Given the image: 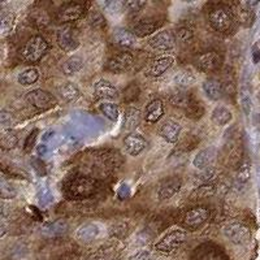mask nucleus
Wrapping results in <instances>:
<instances>
[{"mask_svg":"<svg viewBox=\"0 0 260 260\" xmlns=\"http://www.w3.org/2000/svg\"><path fill=\"white\" fill-rule=\"evenodd\" d=\"M139 95V87L136 83H132L124 90V101L134 102Z\"/></svg>","mask_w":260,"mask_h":260,"instance_id":"obj_40","label":"nucleus"},{"mask_svg":"<svg viewBox=\"0 0 260 260\" xmlns=\"http://www.w3.org/2000/svg\"><path fill=\"white\" fill-rule=\"evenodd\" d=\"M181 187H182L181 178L177 176H172L160 183L159 189H157V197L160 201H169L180 191Z\"/></svg>","mask_w":260,"mask_h":260,"instance_id":"obj_15","label":"nucleus"},{"mask_svg":"<svg viewBox=\"0 0 260 260\" xmlns=\"http://www.w3.org/2000/svg\"><path fill=\"white\" fill-rule=\"evenodd\" d=\"M48 48H50V45L43 37L34 36L27 39L24 47L21 48V57L25 62H29V64L38 62L47 53Z\"/></svg>","mask_w":260,"mask_h":260,"instance_id":"obj_2","label":"nucleus"},{"mask_svg":"<svg viewBox=\"0 0 260 260\" xmlns=\"http://www.w3.org/2000/svg\"><path fill=\"white\" fill-rule=\"evenodd\" d=\"M250 176H251V168H250V164L247 161L243 162L242 166L238 169V173H237V180L238 182L245 183L250 180Z\"/></svg>","mask_w":260,"mask_h":260,"instance_id":"obj_38","label":"nucleus"},{"mask_svg":"<svg viewBox=\"0 0 260 260\" xmlns=\"http://www.w3.org/2000/svg\"><path fill=\"white\" fill-rule=\"evenodd\" d=\"M187 238V232L182 228H172L154 245L157 252L164 255L173 254L185 243Z\"/></svg>","mask_w":260,"mask_h":260,"instance_id":"obj_1","label":"nucleus"},{"mask_svg":"<svg viewBox=\"0 0 260 260\" xmlns=\"http://www.w3.org/2000/svg\"><path fill=\"white\" fill-rule=\"evenodd\" d=\"M0 143H2V147L4 150H12L17 146L18 137L12 130H3L2 136H0Z\"/></svg>","mask_w":260,"mask_h":260,"instance_id":"obj_32","label":"nucleus"},{"mask_svg":"<svg viewBox=\"0 0 260 260\" xmlns=\"http://www.w3.org/2000/svg\"><path fill=\"white\" fill-rule=\"evenodd\" d=\"M143 115L138 108H126L124 112V127L126 130H134L141 121H142Z\"/></svg>","mask_w":260,"mask_h":260,"instance_id":"obj_27","label":"nucleus"},{"mask_svg":"<svg viewBox=\"0 0 260 260\" xmlns=\"http://www.w3.org/2000/svg\"><path fill=\"white\" fill-rule=\"evenodd\" d=\"M122 145H124L125 154H127L129 156H138L146 150L147 147V141H146L145 137L139 133H129L127 136H125L124 141H122Z\"/></svg>","mask_w":260,"mask_h":260,"instance_id":"obj_12","label":"nucleus"},{"mask_svg":"<svg viewBox=\"0 0 260 260\" xmlns=\"http://www.w3.org/2000/svg\"><path fill=\"white\" fill-rule=\"evenodd\" d=\"M202 89L206 96L211 101H220L224 95V86L221 81L215 77H210L202 83Z\"/></svg>","mask_w":260,"mask_h":260,"instance_id":"obj_20","label":"nucleus"},{"mask_svg":"<svg viewBox=\"0 0 260 260\" xmlns=\"http://www.w3.org/2000/svg\"><path fill=\"white\" fill-rule=\"evenodd\" d=\"M203 260H226V257L219 251H208L203 256Z\"/></svg>","mask_w":260,"mask_h":260,"instance_id":"obj_42","label":"nucleus"},{"mask_svg":"<svg viewBox=\"0 0 260 260\" xmlns=\"http://www.w3.org/2000/svg\"><path fill=\"white\" fill-rule=\"evenodd\" d=\"M134 64V57L130 52H118L108 59L106 69L111 73L121 74L129 71Z\"/></svg>","mask_w":260,"mask_h":260,"instance_id":"obj_11","label":"nucleus"},{"mask_svg":"<svg viewBox=\"0 0 260 260\" xmlns=\"http://www.w3.org/2000/svg\"><path fill=\"white\" fill-rule=\"evenodd\" d=\"M208 21L211 26L220 32H229L233 29L234 18L232 12L226 7L217 6L212 8L208 13Z\"/></svg>","mask_w":260,"mask_h":260,"instance_id":"obj_4","label":"nucleus"},{"mask_svg":"<svg viewBox=\"0 0 260 260\" xmlns=\"http://www.w3.org/2000/svg\"><path fill=\"white\" fill-rule=\"evenodd\" d=\"M181 132H182V126H181L180 122L171 120V118L162 122L159 129V134L161 136V138L166 139L169 143L177 142L181 136Z\"/></svg>","mask_w":260,"mask_h":260,"instance_id":"obj_17","label":"nucleus"},{"mask_svg":"<svg viewBox=\"0 0 260 260\" xmlns=\"http://www.w3.org/2000/svg\"><path fill=\"white\" fill-rule=\"evenodd\" d=\"M146 2H138V0H130V2H124V11L127 13H132V15H134V13L139 12L141 9L143 8V7L146 6Z\"/></svg>","mask_w":260,"mask_h":260,"instance_id":"obj_39","label":"nucleus"},{"mask_svg":"<svg viewBox=\"0 0 260 260\" xmlns=\"http://www.w3.org/2000/svg\"><path fill=\"white\" fill-rule=\"evenodd\" d=\"M216 189L212 183H208V185H202V186L197 187V189L192 191L191 199H202V198H208L211 195L215 194Z\"/></svg>","mask_w":260,"mask_h":260,"instance_id":"obj_34","label":"nucleus"},{"mask_svg":"<svg viewBox=\"0 0 260 260\" xmlns=\"http://www.w3.org/2000/svg\"><path fill=\"white\" fill-rule=\"evenodd\" d=\"M194 62L198 71L203 72V73H212L221 67L222 57L215 51H207V52L197 55Z\"/></svg>","mask_w":260,"mask_h":260,"instance_id":"obj_7","label":"nucleus"},{"mask_svg":"<svg viewBox=\"0 0 260 260\" xmlns=\"http://www.w3.org/2000/svg\"><path fill=\"white\" fill-rule=\"evenodd\" d=\"M15 26V15L11 12H4L0 17V29H2V34L7 36L13 30Z\"/></svg>","mask_w":260,"mask_h":260,"instance_id":"obj_33","label":"nucleus"},{"mask_svg":"<svg viewBox=\"0 0 260 260\" xmlns=\"http://www.w3.org/2000/svg\"><path fill=\"white\" fill-rule=\"evenodd\" d=\"M210 210L206 207H194L187 211L183 216V225L190 231L201 229L210 219Z\"/></svg>","mask_w":260,"mask_h":260,"instance_id":"obj_10","label":"nucleus"},{"mask_svg":"<svg viewBox=\"0 0 260 260\" xmlns=\"http://www.w3.org/2000/svg\"><path fill=\"white\" fill-rule=\"evenodd\" d=\"M83 64L85 62H83L82 57L78 56V55H73L62 64V72H64L65 76H74V74L82 71Z\"/></svg>","mask_w":260,"mask_h":260,"instance_id":"obj_28","label":"nucleus"},{"mask_svg":"<svg viewBox=\"0 0 260 260\" xmlns=\"http://www.w3.org/2000/svg\"><path fill=\"white\" fill-rule=\"evenodd\" d=\"M38 80L39 71L37 68H34V67H30V68H26L25 71H22L17 77L18 83L21 86H25V87L34 85V83L38 82Z\"/></svg>","mask_w":260,"mask_h":260,"instance_id":"obj_30","label":"nucleus"},{"mask_svg":"<svg viewBox=\"0 0 260 260\" xmlns=\"http://www.w3.org/2000/svg\"><path fill=\"white\" fill-rule=\"evenodd\" d=\"M252 11L250 8V3H240L238 8H237V18L241 22H251Z\"/></svg>","mask_w":260,"mask_h":260,"instance_id":"obj_35","label":"nucleus"},{"mask_svg":"<svg viewBox=\"0 0 260 260\" xmlns=\"http://www.w3.org/2000/svg\"><path fill=\"white\" fill-rule=\"evenodd\" d=\"M195 82H197L195 74L191 71H187V69H182L175 76V83L181 90L189 89L190 86L194 85Z\"/></svg>","mask_w":260,"mask_h":260,"instance_id":"obj_29","label":"nucleus"},{"mask_svg":"<svg viewBox=\"0 0 260 260\" xmlns=\"http://www.w3.org/2000/svg\"><path fill=\"white\" fill-rule=\"evenodd\" d=\"M25 101L38 111H48L57 104V99L55 95L42 89H36L27 92Z\"/></svg>","mask_w":260,"mask_h":260,"instance_id":"obj_6","label":"nucleus"},{"mask_svg":"<svg viewBox=\"0 0 260 260\" xmlns=\"http://www.w3.org/2000/svg\"><path fill=\"white\" fill-rule=\"evenodd\" d=\"M36 134H37V130H34L32 133H30V136L27 137L26 142H25V151L29 152L32 147H34V141H36Z\"/></svg>","mask_w":260,"mask_h":260,"instance_id":"obj_43","label":"nucleus"},{"mask_svg":"<svg viewBox=\"0 0 260 260\" xmlns=\"http://www.w3.org/2000/svg\"><path fill=\"white\" fill-rule=\"evenodd\" d=\"M217 154L219 152H217V148L215 146H210V147L198 151V154L195 155L194 159H192V167L201 172L211 168L217 159Z\"/></svg>","mask_w":260,"mask_h":260,"instance_id":"obj_14","label":"nucleus"},{"mask_svg":"<svg viewBox=\"0 0 260 260\" xmlns=\"http://www.w3.org/2000/svg\"><path fill=\"white\" fill-rule=\"evenodd\" d=\"M113 43L122 48H134L138 43V38L130 30L116 29L113 32Z\"/></svg>","mask_w":260,"mask_h":260,"instance_id":"obj_21","label":"nucleus"},{"mask_svg":"<svg viewBox=\"0 0 260 260\" xmlns=\"http://www.w3.org/2000/svg\"><path fill=\"white\" fill-rule=\"evenodd\" d=\"M99 111L104 117H107L111 121H117L120 117V108L117 104L112 103V102H103L99 104Z\"/></svg>","mask_w":260,"mask_h":260,"instance_id":"obj_31","label":"nucleus"},{"mask_svg":"<svg viewBox=\"0 0 260 260\" xmlns=\"http://www.w3.org/2000/svg\"><path fill=\"white\" fill-rule=\"evenodd\" d=\"M94 90L98 96L102 98V99H107V101H115L120 95L117 87L108 80L98 81L94 85Z\"/></svg>","mask_w":260,"mask_h":260,"instance_id":"obj_22","label":"nucleus"},{"mask_svg":"<svg viewBox=\"0 0 260 260\" xmlns=\"http://www.w3.org/2000/svg\"><path fill=\"white\" fill-rule=\"evenodd\" d=\"M127 260H152V255L148 250H141V251H137L133 255H130Z\"/></svg>","mask_w":260,"mask_h":260,"instance_id":"obj_41","label":"nucleus"},{"mask_svg":"<svg viewBox=\"0 0 260 260\" xmlns=\"http://www.w3.org/2000/svg\"><path fill=\"white\" fill-rule=\"evenodd\" d=\"M57 92L68 103L77 102L81 98V90L78 89V86L76 83L71 82V81H65V82L60 83L57 86Z\"/></svg>","mask_w":260,"mask_h":260,"instance_id":"obj_24","label":"nucleus"},{"mask_svg":"<svg viewBox=\"0 0 260 260\" xmlns=\"http://www.w3.org/2000/svg\"><path fill=\"white\" fill-rule=\"evenodd\" d=\"M162 22L157 20H143L138 24L134 25L133 30L132 31L136 34L137 38H145V37L152 36V34H156V31H160V27H161Z\"/></svg>","mask_w":260,"mask_h":260,"instance_id":"obj_19","label":"nucleus"},{"mask_svg":"<svg viewBox=\"0 0 260 260\" xmlns=\"http://www.w3.org/2000/svg\"><path fill=\"white\" fill-rule=\"evenodd\" d=\"M164 116V103L160 99H154L146 106L143 120L148 124H156Z\"/></svg>","mask_w":260,"mask_h":260,"instance_id":"obj_18","label":"nucleus"},{"mask_svg":"<svg viewBox=\"0 0 260 260\" xmlns=\"http://www.w3.org/2000/svg\"><path fill=\"white\" fill-rule=\"evenodd\" d=\"M217 175H219L217 169L211 167V168L204 169V171L201 172V175L198 176V180L199 182H202L203 185H208V183H211V181L215 180V178L217 177Z\"/></svg>","mask_w":260,"mask_h":260,"instance_id":"obj_36","label":"nucleus"},{"mask_svg":"<svg viewBox=\"0 0 260 260\" xmlns=\"http://www.w3.org/2000/svg\"><path fill=\"white\" fill-rule=\"evenodd\" d=\"M222 234L233 245L242 246L251 240V231L242 222H228L222 226Z\"/></svg>","mask_w":260,"mask_h":260,"instance_id":"obj_5","label":"nucleus"},{"mask_svg":"<svg viewBox=\"0 0 260 260\" xmlns=\"http://www.w3.org/2000/svg\"><path fill=\"white\" fill-rule=\"evenodd\" d=\"M98 183L94 178L87 176H77L74 177L67 186V192L73 199L90 198L96 192Z\"/></svg>","mask_w":260,"mask_h":260,"instance_id":"obj_3","label":"nucleus"},{"mask_svg":"<svg viewBox=\"0 0 260 260\" xmlns=\"http://www.w3.org/2000/svg\"><path fill=\"white\" fill-rule=\"evenodd\" d=\"M211 120L217 126H225V125L231 124L233 120V113L224 104H219L211 112Z\"/></svg>","mask_w":260,"mask_h":260,"instance_id":"obj_25","label":"nucleus"},{"mask_svg":"<svg viewBox=\"0 0 260 260\" xmlns=\"http://www.w3.org/2000/svg\"><path fill=\"white\" fill-rule=\"evenodd\" d=\"M57 45L64 52H73L80 46L77 30L71 25H65L57 31Z\"/></svg>","mask_w":260,"mask_h":260,"instance_id":"obj_9","label":"nucleus"},{"mask_svg":"<svg viewBox=\"0 0 260 260\" xmlns=\"http://www.w3.org/2000/svg\"><path fill=\"white\" fill-rule=\"evenodd\" d=\"M12 113L3 111V112H2V116H0V121H2V124H3L4 126H8V125L12 124Z\"/></svg>","mask_w":260,"mask_h":260,"instance_id":"obj_44","label":"nucleus"},{"mask_svg":"<svg viewBox=\"0 0 260 260\" xmlns=\"http://www.w3.org/2000/svg\"><path fill=\"white\" fill-rule=\"evenodd\" d=\"M176 36L171 30H160L155 36H152L148 41V46L156 52H167L175 48Z\"/></svg>","mask_w":260,"mask_h":260,"instance_id":"obj_8","label":"nucleus"},{"mask_svg":"<svg viewBox=\"0 0 260 260\" xmlns=\"http://www.w3.org/2000/svg\"><path fill=\"white\" fill-rule=\"evenodd\" d=\"M192 30L187 26H181L178 27L176 31V39L180 41L181 43H190L192 39Z\"/></svg>","mask_w":260,"mask_h":260,"instance_id":"obj_37","label":"nucleus"},{"mask_svg":"<svg viewBox=\"0 0 260 260\" xmlns=\"http://www.w3.org/2000/svg\"><path fill=\"white\" fill-rule=\"evenodd\" d=\"M173 64H175V57L173 56L167 55V56L157 57V59L154 60L152 64L150 65L147 73L150 74L151 77H160V76H162L168 69H171Z\"/></svg>","mask_w":260,"mask_h":260,"instance_id":"obj_23","label":"nucleus"},{"mask_svg":"<svg viewBox=\"0 0 260 260\" xmlns=\"http://www.w3.org/2000/svg\"><path fill=\"white\" fill-rule=\"evenodd\" d=\"M169 103L173 107H178V108H185V110H189L190 107L192 106V99L191 95L186 91V90H178L175 91L173 94L169 96Z\"/></svg>","mask_w":260,"mask_h":260,"instance_id":"obj_26","label":"nucleus"},{"mask_svg":"<svg viewBox=\"0 0 260 260\" xmlns=\"http://www.w3.org/2000/svg\"><path fill=\"white\" fill-rule=\"evenodd\" d=\"M85 13V6L81 3H68L64 4L57 12V20L65 25H69L74 21L80 20Z\"/></svg>","mask_w":260,"mask_h":260,"instance_id":"obj_13","label":"nucleus"},{"mask_svg":"<svg viewBox=\"0 0 260 260\" xmlns=\"http://www.w3.org/2000/svg\"><path fill=\"white\" fill-rule=\"evenodd\" d=\"M101 236V226L96 222H85L77 228L74 233L76 240L81 243H91Z\"/></svg>","mask_w":260,"mask_h":260,"instance_id":"obj_16","label":"nucleus"}]
</instances>
